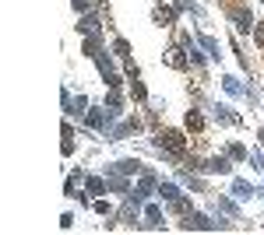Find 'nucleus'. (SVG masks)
I'll list each match as a JSON object with an SVG mask.
<instances>
[{"mask_svg": "<svg viewBox=\"0 0 264 235\" xmlns=\"http://www.w3.org/2000/svg\"><path fill=\"white\" fill-rule=\"evenodd\" d=\"M159 147H166V151H169L173 158H180V155H183V134H176V130H166V134L159 137Z\"/></svg>", "mask_w": 264, "mask_h": 235, "instance_id": "obj_1", "label": "nucleus"}, {"mask_svg": "<svg viewBox=\"0 0 264 235\" xmlns=\"http://www.w3.org/2000/svg\"><path fill=\"white\" fill-rule=\"evenodd\" d=\"M183 228L190 232V228H197V232H215V228H226V221H208L205 214H190L187 221H183Z\"/></svg>", "mask_w": 264, "mask_h": 235, "instance_id": "obj_2", "label": "nucleus"}, {"mask_svg": "<svg viewBox=\"0 0 264 235\" xmlns=\"http://www.w3.org/2000/svg\"><path fill=\"white\" fill-rule=\"evenodd\" d=\"M197 168H201V172H218V176H229V158H222V155H218V158H208L205 165H197Z\"/></svg>", "mask_w": 264, "mask_h": 235, "instance_id": "obj_3", "label": "nucleus"}, {"mask_svg": "<svg viewBox=\"0 0 264 235\" xmlns=\"http://www.w3.org/2000/svg\"><path fill=\"white\" fill-rule=\"evenodd\" d=\"M138 130H141V119H138V116H134V119H123L117 130H113V141H123L127 134H138Z\"/></svg>", "mask_w": 264, "mask_h": 235, "instance_id": "obj_4", "label": "nucleus"}, {"mask_svg": "<svg viewBox=\"0 0 264 235\" xmlns=\"http://www.w3.org/2000/svg\"><path fill=\"white\" fill-rule=\"evenodd\" d=\"M233 21H236V28H239V32H250V28H254L250 11H233Z\"/></svg>", "mask_w": 264, "mask_h": 235, "instance_id": "obj_5", "label": "nucleus"}, {"mask_svg": "<svg viewBox=\"0 0 264 235\" xmlns=\"http://www.w3.org/2000/svg\"><path fill=\"white\" fill-rule=\"evenodd\" d=\"M233 197L250 200V197H254V186H250V183H243V179H236V183H233Z\"/></svg>", "mask_w": 264, "mask_h": 235, "instance_id": "obj_6", "label": "nucleus"}, {"mask_svg": "<svg viewBox=\"0 0 264 235\" xmlns=\"http://www.w3.org/2000/svg\"><path fill=\"white\" fill-rule=\"evenodd\" d=\"M145 225H148V228H155V225H162V211H159L155 204H148V207H145Z\"/></svg>", "mask_w": 264, "mask_h": 235, "instance_id": "obj_7", "label": "nucleus"}, {"mask_svg": "<svg viewBox=\"0 0 264 235\" xmlns=\"http://www.w3.org/2000/svg\"><path fill=\"white\" fill-rule=\"evenodd\" d=\"M151 189H155V176H148V172H145V176L138 179V189H134V193H138V197H148Z\"/></svg>", "mask_w": 264, "mask_h": 235, "instance_id": "obj_8", "label": "nucleus"}, {"mask_svg": "<svg viewBox=\"0 0 264 235\" xmlns=\"http://www.w3.org/2000/svg\"><path fill=\"white\" fill-rule=\"evenodd\" d=\"M138 168H141V162H134V158L117 162V172H120V176H130V172H138Z\"/></svg>", "mask_w": 264, "mask_h": 235, "instance_id": "obj_9", "label": "nucleus"}, {"mask_svg": "<svg viewBox=\"0 0 264 235\" xmlns=\"http://www.w3.org/2000/svg\"><path fill=\"white\" fill-rule=\"evenodd\" d=\"M81 32H85V35H95V32H99V18H95V14H85Z\"/></svg>", "mask_w": 264, "mask_h": 235, "instance_id": "obj_10", "label": "nucleus"}, {"mask_svg": "<svg viewBox=\"0 0 264 235\" xmlns=\"http://www.w3.org/2000/svg\"><path fill=\"white\" fill-rule=\"evenodd\" d=\"M88 193H106V179L102 176H88Z\"/></svg>", "mask_w": 264, "mask_h": 235, "instance_id": "obj_11", "label": "nucleus"}, {"mask_svg": "<svg viewBox=\"0 0 264 235\" xmlns=\"http://www.w3.org/2000/svg\"><path fill=\"white\" fill-rule=\"evenodd\" d=\"M166 60H169V63H173V67H180V70H183V67H187V56H183V53H180V49H176V46H173V49H169V56H166Z\"/></svg>", "mask_w": 264, "mask_h": 235, "instance_id": "obj_12", "label": "nucleus"}, {"mask_svg": "<svg viewBox=\"0 0 264 235\" xmlns=\"http://www.w3.org/2000/svg\"><path fill=\"white\" fill-rule=\"evenodd\" d=\"M159 193H162V200H180V189H176L173 183H162V186H159Z\"/></svg>", "mask_w": 264, "mask_h": 235, "instance_id": "obj_13", "label": "nucleus"}, {"mask_svg": "<svg viewBox=\"0 0 264 235\" xmlns=\"http://www.w3.org/2000/svg\"><path fill=\"white\" fill-rule=\"evenodd\" d=\"M187 126H190V130H201V126H205V116L197 113V109H190V113H187Z\"/></svg>", "mask_w": 264, "mask_h": 235, "instance_id": "obj_14", "label": "nucleus"}, {"mask_svg": "<svg viewBox=\"0 0 264 235\" xmlns=\"http://www.w3.org/2000/svg\"><path fill=\"white\" fill-rule=\"evenodd\" d=\"M201 46H205V53H208V56H215V60H218V42H215L211 35H201Z\"/></svg>", "mask_w": 264, "mask_h": 235, "instance_id": "obj_15", "label": "nucleus"}, {"mask_svg": "<svg viewBox=\"0 0 264 235\" xmlns=\"http://www.w3.org/2000/svg\"><path fill=\"white\" fill-rule=\"evenodd\" d=\"M229 158L243 162V158H247V147H243V144H229Z\"/></svg>", "mask_w": 264, "mask_h": 235, "instance_id": "obj_16", "label": "nucleus"}, {"mask_svg": "<svg viewBox=\"0 0 264 235\" xmlns=\"http://www.w3.org/2000/svg\"><path fill=\"white\" fill-rule=\"evenodd\" d=\"M85 109H88V102H85V95H78V98L71 102V109H67V113H78V116H81Z\"/></svg>", "mask_w": 264, "mask_h": 235, "instance_id": "obj_17", "label": "nucleus"}, {"mask_svg": "<svg viewBox=\"0 0 264 235\" xmlns=\"http://www.w3.org/2000/svg\"><path fill=\"white\" fill-rule=\"evenodd\" d=\"M88 123H92V126H95V130H99V126L106 123V119H102V109H92V113H88Z\"/></svg>", "mask_w": 264, "mask_h": 235, "instance_id": "obj_18", "label": "nucleus"}, {"mask_svg": "<svg viewBox=\"0 0 264 235\" xmlns=\"http://www.w3.org/2000/svg\"><path fill=\"white\" fill-rule=\"evenodd\" d=\"M226 92H229V95H243V88L236 84V77H226Z\"/></svg>", "mask_w": 264, "mask_h": 235, "instance_id": "obj_19", "label": "nucleus"}, {"mask_svg": "<svg viewBox=\"0 0 264 235\" xmlns=\"http://www.w3.org/2000/svg\"><path fill=\"white\" fill-rule=\"evenodd\" d=\"M113 53H117V56H127V53H130V46H127L123 39H117V42H113Z\"/></svg>", "mask_w": 264, "mask_h": 235, "instance_id": "obj_20", "label": "nucleus"}, {"mask_svg": "<svg viewBox=\"0 0 264 235\" xmlns=\"http://www.w3.org/2000/svg\"><path fill=\"white\" fill-rule=\"evenodd\" d=\"M218 207H222L226 214H239V211H236V204H233V200H218Z\"/></svg>", "mask_w": 264, "mask_h": 235, "instance_id": "obj_21", "label": "nucleus"}, {"mask_svg": "<svg viewBox=\"0 0 264 235\" xmlns=\"http://www.w3.org/2000/svg\"><path fill=\"white\" fill-rule=\"evenodd\" d=\"M254 39H257V46H264V21H261V25H254Z\"/></svg>", "mask_w": 264, "mask_h": 235, "instance_id": "obj_22", "label": "nucleus"}, {"mask_svg": "<svg viewBox=\"0 0 264 235\" xmlns=\"http://www.w3.org/2000/svg\"><path fill=\"white\" fill-rule=\"evenodd\" d=\"M123 218H138V204H134V200H130V204L123 207Z\"/></svg>", "mask_w": 264, "mask_h": 235, "instance_id": "obj_23", "label": "nucleus"}, {"mask_svg": "<svg viewBox=\"0 0 264 235\" xmlns=\"http://www.w3.org/2000/svg\"><path fill=\"white\" fill-rule=\"evenodd\" d=\"M74 7H78V11L85 14V11H88V0H74Z\"/></svg>", "mask_w": 264, "mask_h": 235, "instance_id": "obj_24", "label": "nucleus"}, {"mask_svg": "<svg viewBox=\"0 0 264 235\" xmlns=\"http://www.w3.org/2000/svg\"><path fill=\"white\" fill-rule=\"evenodd\" d=\"M257 137H261V144H264V130H261V134H257Z\"/></svg>", "mask_w": 264, "mask_h": 235, "instance_id": "obj_25", "label": "nucleus"}]
</instances>
